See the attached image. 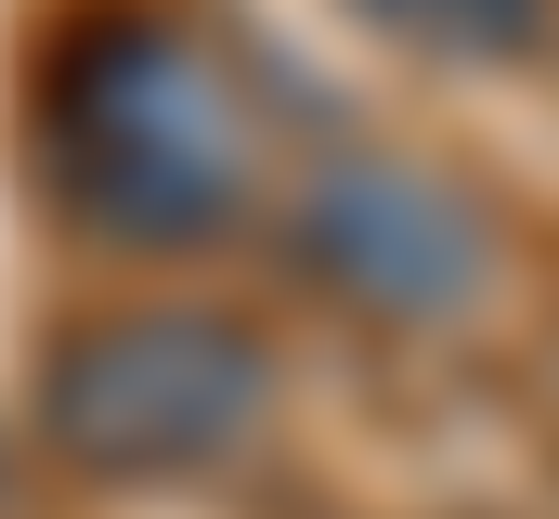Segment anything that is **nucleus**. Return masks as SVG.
<instances>
[{
    "label": "nucleus",
    "mask_w": 559,
    "mask_h": 519,
    "mask_svg": "<svg viewBox=\"0 0 559 519\" xmlns=\"http://www.w3.org/2000/svg\"><path fill=\"white\" fill-rule=\"evenodd\" d=\"M26 182L92 260H182L261 221V118L182 0H66L26 52Z\"/></svg>",
    "instance_id": "obj_1"
},
{
    "label": "nucleus",
    "mask_w": 559,
    "mask_h": 519,
    "mask_svg": "<svg viewBox=\"0 0 559 519\" xmlns=\"http://www.w3.org/2000/svg\"><path fill=\"white\" fill-rule=\"evenodd\" d=\"M286 402L274 325L209 286L79 299L26 364V442L79 494H195L222 481Z\"/></svg>",
    "instance_id": "obj_2"
},
{
    "label": "nucleus",
    "mask_w": 559,
    "mask_h": 519,
    "mask_svg": "<svg viewBox=\"0 0 559 519\" xmlns=\"http://www.w3.org/2000/svg\"><path fill=\"white\" fill-rule=\"evenodd\" d=\"M274 248L325 312H352L378 338H442V325H468L495 299V221H481V195L455 169L404 156V143L312 156L274 195Z\"/></svg>",
    "instance_id": "obj_3"
},
{
    "label": "nucleus",
    "mask_w": 559,
    "mask_h": 519,
    "mask_svg": "<svg viewBox=\"0 0 559 519\" xmlns=\"http://www.w3.org/2000/svg\"><path fill=\"white\" fill-rule=\"evenodd\" d=\"M352 13L429 65H534L559 26V0H352Z\"/></svg>",
    "instance_id": "obj_4"
}]
</instances>
